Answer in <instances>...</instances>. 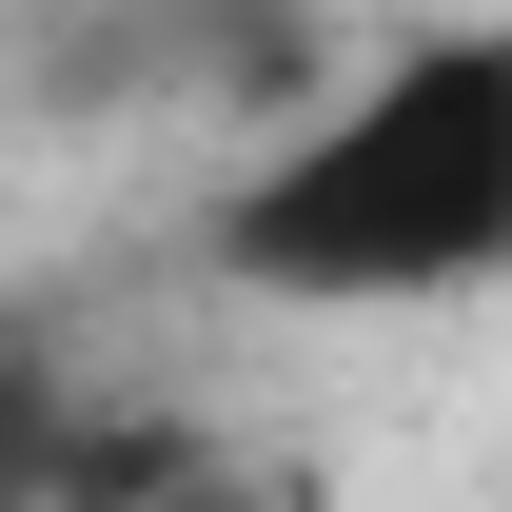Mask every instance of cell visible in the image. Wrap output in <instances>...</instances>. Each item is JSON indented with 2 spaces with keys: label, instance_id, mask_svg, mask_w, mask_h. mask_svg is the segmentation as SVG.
Here are the masks:
<instances>
[{
  "label": "cell",
  "instance_id": "1",
  "mask_svg": "<svg viewBox=\"0 0 512 512\" xmlns=\"http://www.w3.org/2000/svg\"><path fill=\"white\" fill-rule=\"evenodd\" d=\"M217 276L237 296H296V316H394V296H473L512 256V40H394L355 99L276 138L237 197H217Z\"/></svg>",
  "mask_w": 512,
  "mask_h": 512
},
{
  "label": "cell",
  "instance_id": "2",
  "mask_svg": "<svg viewBox=\"0 0 512 512\" xmlns=\"http://www.w3.org/2000/svg\"><path fill=\"white\" fill-rule=\"evenodd\" d=\"M40 453H60V355L0 335V493H40Z\"/></svg>",
  "mask_w": 512,
  "mask_h": 512
}]
</instances>
